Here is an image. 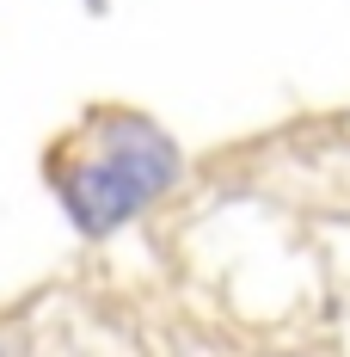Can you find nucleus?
Returning <instances> with one entry per match:
<instances>
[{"label":"nucleus","instance_id":"1","mask_svg":"<svg viewBox=\"0 0 350 357\" xmlns=\"http://www.w3.org/2000/svg\"><path fill=\"white\" fill-rule=\"evenodd\" d=\"M56 197L74 215L80 234H117L123 222L154 210L184 173L178 142L148 117V111H93L49 160Z\"/></svg>","mask_w":350,"mask_h":357}]
</instances>
